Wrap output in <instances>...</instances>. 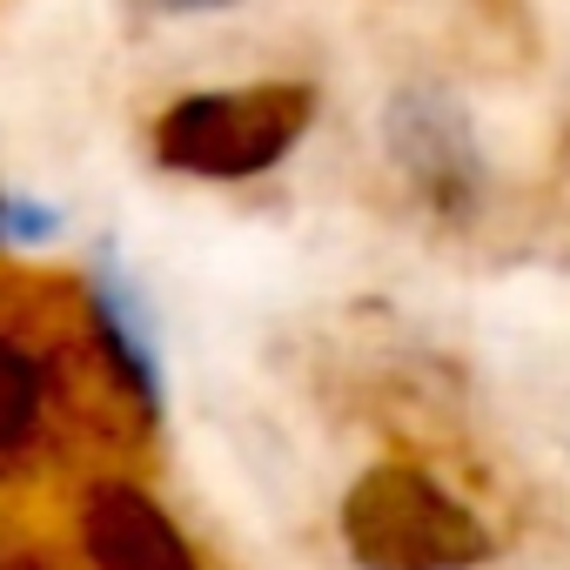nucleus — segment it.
<instances>
[{
	"instance_id": "7ed1b4c3",
	"label": "nucleus",
	"mask_w": 570,
	"mask_h": 570,
	"mask_svg": "<svg viewBox=\"0 0 570 570\" xmlns=\"http://www.w3.org/2000/svg\"><path fill=\"white\" fill-rule=\"evenodd\" d=\"M81 543L95 570H195V550L168 523V510L135 483H95L81 503Z\"/></svg>"
},
{
	"instance_id": "0eeeda50",
	"label": "nucleus",
	"mask_w": 570,
	"mask_h": 570,
	"mask_svg": "<svg viewBox=\"0 0 570 570\" xmlns=\"http://www.w3.org/2000/svg\"><path fill=\"white\" fill-rule=\"evenodd\" d=\"M141 14H202V8H228V0H135Z\"/></svg>"
},
{
	"instance_id": "20e7f679",
	"label": "nucleus",
	"mask_w": 570,
	"mask_h": 570,
	"mask_svg": "<svg viewBox=\"0 0 570 570\" xmlns=\"http://www.w3.org/2000/svg\"><path fill=\"white\" fill-rule=\"evenodd\" d=\"M390 148L430 202H470L476 195L470 128L456 121V108L443 95H403L396 115H390Z\"/></svg>"
},
{
	"instance_id": "f257e3e1",
	"label": "nucleus",
	"mask_w": 570,
	"mask_h": 570,
	"mask_svg": "<svg viewBox=\"0 0 570 570\" xmlns=\"http://www.w3.org/2000/svg\"><path fill=\"white\" fill-rule=\"evenodd\" d=\"M343 543L363 570H476L490 523L416 463H376L343 497Z\"/></svg>"
},
{
	"instance_id": "423d86ee",
	"label": "nucleus",
	"mask_w": 570,
	"mask_h": 570,
	"mask_svg": "<svg viewBox=\"0 0 570 570\" xmlns=\"http://www.w3.org/2000/svg\"><path fill=\"white\" fill-rule=\"evenodd\" d=\"M55 215H41V208H8L0 202V235H41Z\"/></svg>"
},
{
	"instance_id": "f03ea898",
	"label": "nucleus",
	"mask_w": 570,
	"mask_h": 570,
	"mask_svg": "<svg viewBox=\"0 0 570 570\" xmlns=\"http://www.w3.org/2000/svg\"><path fill=\"white\" fill-rule=\"evenodd\" d=\"M309 115H316V88L303 81L188 95L155 121V161L202 181H248V175H268L303 141Z\"/></svg>"
},
{
	"instance_id": "39448f33",
	"label": "nucleus",
	"mask_w": 570,
	"mask_h": 570,
	"mask_svg": "<svg viewBox=\"0 0 570 570\" xmlns=\"http://www.w3.org/2000/svg\"><path fill=\"white\" fill-rule=\"evenodd\" d=\"M35 410H41V383H35V363L0 343V456H14L35 430Z\"/></svg>"
}]
</instances>
